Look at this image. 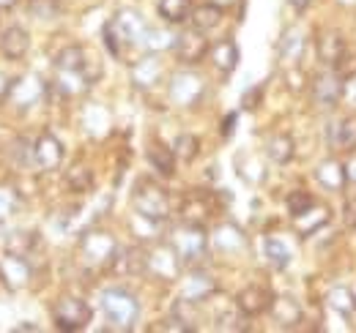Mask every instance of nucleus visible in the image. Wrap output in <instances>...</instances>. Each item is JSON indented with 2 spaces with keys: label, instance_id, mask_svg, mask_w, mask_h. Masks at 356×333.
<instances>
[{
  "label": "nucleus",
  "instance_id": "obj_1",
  "mask_svg": "<svg viewBox=\"0 0 356 333\" xmlns=\"http://www.w3.org/2000/svg\"><path fill=\"white\" fill-rule=\"evenodd\" d=\"M145 33H148V25L143 22V17H140L134 8H121V11H115V17H113V19L104 25V31H102L104 44L110 46L113 55H121L124 46H143Z\"/></svg>",
  "mask_w": 356,
  "mask_h": 333
},
{
  "label": "nucleus",
  "instance_id": "obj_2",
  "mask_svg": "<svg viewBox=\"0 0 356 333\" xmlns=\"http://www.w3.org/2000/svg\"><path fill=\"white\" fill-rule=\"evenodd\" d=\"M132 205H134V213H137L143 221L162 224V221H168V216H170V194H168L165 186H159L156 180L140 178V180L134 183Z\"/></svg>",
  "mask_w": 356,
  "mask_h": 333
},
{
  "label": "nucleus",
  "instance_id": "obj_3",
  "mask_svg": "<svg viewBox=\"0 0 356 333\" xmlns=\"http://www.w3.org/2000/svg\"><path fill=\"white\" fill-rule=\"evenodd\" d=\"M102 311L115 331H132L140 320V300L124 287H110L102 292Z\"/></svg>",
  "mask_w": 356,
  "mask_h": 333
},
{
  "label": "nucleus",
  "instance_id": "obj_4",
  "mask_svg": "<svg viewBox=\"0 0 356 333\" xmlns=\"http://www.w3.org/2000/svg\"><path fill=\"white\" fill-rule=\"evenodd\" d=\"M170 246L176 249L181 265L197 268V265L209 257V235H206L203 224H189V221H184L181 227L173 230Z\"/></svg>",
  "mask_w": 356,
  "mask_h": 333
},
{
  "label": "nucleus",
  "instance_id": "obj_5",
  "mask_svg": "<svg viewBox=\"0 0 356 333\" xmlns=\"http://www.w3.org/2000/svg\"><path fill=\"white\" fill-rule=\"evenodd\" d=\"M121 249V244L110 235V232H104V230H90L86 232L83 238H80V259L93 268V271H102V268H113V262H115V254Z\"/></svg>",
  "mask_w": 356,
  "mask_h": 333
},
{
  "label": "nucleus",
  "instance_id": "obj_6",
  "mask_svg": "<svg viewBox=\"0 0 356 333\" xmlns=\"http://www.w3.org/2000/svg\"><path fill=\"white\" fill-rule=\"evenodd\" d=\"M90 317H93L90 306L83 298H77V295H63L52 306V323H55L58 331L63 333H74L88 328Z\"/></svg>",
  "mask_w": 356,
  "mask_h": 333
},
{
  "label": "nucleus",
  "instance_id": "obj_7",
  "mask_svg": "<svg viewBox=\"0 0 356 333\" xmlns=\"http://www.w3.org/2000/svg\"><path fill=\"white\" fill-rule=\"evenodd\" d=\"M55 71H66V74H83L90 85L102 77V63L99 58H90L88 49L83 44H69L55 55Z\"/></svg>",
  "mask_w": 356,
  "mask_h": 333
},
{
  "label": "nucleus",
  "instance_id": "obj_8",
  "mask_svg": "<svg viewBox=\"0 0 356 333\" xmlns=\"http://www.w3.org/2000/svg\"><path fill=\"white\" fill-rule=\"evenodd\" d=\"M44 96H47V85L42 83L36 74H22V77H14V80L8 83L3 101H6V104H11L14 110L25 112V110L36 107Z\"/></svg>",
  "mask_w": 356,
  "mask_h": 333
},
{
  "label": "nucleus",
  "instance_id": "obj_9",
  "mask_svg": "<svg viewBox=\"0 0 356 333\" xmlns=\"http://www.w3.org/2000/svg\"><path fill=\"white\" fill-rule=\"evenodd\" d=\"M312 104L318 110H334L343 101L346 93V77L337 74V69H326L323 74H318L312 80Z\"/></svg>",
  "mask_w": 356,
  "mask_h": 333
},
{
  "label": "nucleus",
  "instance_id": "obj_10",
  "mask_svg": "<svg viewBox=\"0 0 356 333\" xmlns=\"http://www.w3.org/2000/svg\"><path fill=\"white\" fill-rule=\"evenodd\" d=\"M31 276H33V268L28 262V257L22 254H14V251H0V282L6 284V290L17 292L22 287L31 284Z\"/></svg>",
  "mask_w": 356,
  "mask_h": 333
},
{
  "label": "nucleus",
  "instance_id": "obj_11",
  "mask_svg": "<svg viewBox=\"0 0 356 333\" xmlns=\"http://www.w3.org/2000/svg\"><path fill=\"white\" fill-rule=\"evenodd\" d=\"M209 49H211V44L206 39V33H200L195 28L176 36V44H173V52H176L178 63H184V66H197L209 55Z\"/></svg>",
  "mask_w": 356,
  "mask_h": 333
},
{
  "label": "nucleus",
  "instance_id": "obj_12",
  "mask_svg": "<svg viewBox=\"0 0 356 333\" xmlns=\"http://www.w3.org/2000/svg\"><path fill=\"white\" fill-rule=\"evenodd\" d=\"M315 49H318L321 66H326V69H340V66L346 63V55H348V42H346V36H343L340 31H323V33L318 36Z\"/></svg>",
  "mask_w": 356,
  "mask_h": 333
},
{
  "label": "nucleus",
  "instance_id": "obj_13",
  "mask_svg": "<svg viewBox=\"0 0 356 333\" xmlns=\"http://www.w3.org/2000/svg\"><path fill=\"white\" fill-rule=\"evenodd\" d=\"M63 159H66V148L55 134L44 131L42 137H36V142H33V164L39 166L42 172L58 169L63 164Z\"/></svg>",
  "mask_w": 356,
  "mask_h": 333
},
{
  "label": "nucleus",
  "instance_id": "obj_14",
  "mask_svg": "<svg viewBox=\"0 0 356 333\" xmlns=\"http://www.w3.org/2000/svg\"><path fill=\"white\" fill-rule=\"evenodd\" d=\"M206 93V83L192 74V71H181L170 83V101L178 107H195Z\"/></svg>",
  "mask_w": 356,
  "mask_h": 333
},
{
  "label": "nucleus",
  "instance_id": "obj_15",
  "mask_svg": "<svg viewBox=\"0 0 356 333\" xmlns=\"http://www.w3.org/2000/svg\"><path fill=\"white\" fill-rule=\"evenodd\" d=\"M214 213V194L206 189H192L181 200V219L189 224H206Z\"/></svg>",
  "mask_w": 356,
  "mask_h": 333
},
{
  "label": "nucleus",
  "instance_id": "obj_16",
  "mask_svg": "<svg viewBox=\"0 0 356 333\" xmlns=\"http://www.w3.org/2000/svg\"><path fill=\"white\" fill-rule=\"evenodd\" d=\"M271 300H274V292L264 287V284H250L236 295V309L250 320V317H261L271 309Z\"/></svg>",
  "mask_w": 356,
  "mask_h": 333
},
{
  "label": "nucleus",
  "instance_id": "obj_17",
  "mask_svg": "<svg viewBox=\"0 0 356 333\" xmlns=\"http://www.w3.org/2000/svg\"><path fill=\"white\" fill-rule=\"evenodd\" d=\"M181 259H178L176 249L168 244V246H159L156 251H148V273L162 279V282H173L181 273Z\"/></svg>",
  "mask_w": 356,
  "mask_h": 333
},
{
  "label": "nucleus",
  "instance_id": "obj_18",
  "mask_svg": "<svg viewBox=\"0 0 356 333\" xmlns=\"http://www.w3.org/2000/svg\"><path fill=\"white\" fill-rule=\"evenodd\" d=\"M214 292H217V279L211 273H203V271H192L181 282V300L195 303V306L203 303V300H209Z\"/></svg>",
  "mask_w": 356,
  "mask_h": 333
},
{
  "label": "nucleus",
  "instance_id": "obj_19",
  "mask_svg": "<svg viewBox=\"0 0 356 333\" xmlns=\"http://www.w3.org/2000/svg\"><path fill=\"white\" fill-rule=\"evenodd\" d=\"M332 221V210L321 203H312L310 208H305L302 213L293 216V230L299 238H310L315 232H321L326 224Z\"/></svg>",
  "mask_w": 356,
  "mask_h": 333
},
{
  "label": "nucleus",
  "instance_id": "obj_20",
  "mask_svg": "<svg viewBox=\"0 0 356 333\" xmlns=\"http://www.w3.org/2000/svg\"><path fill=\"white\" fill-rule=\"evenodd\" d=\"M315 180L321 183V189L340 194L346 189V183H348L346 162H340V159H323L321 164L315 166Z\"/></svg>",
  "mask_w": 356,
  "mask_h": 333
},
{
  "label": "nucleus",
  "instance_id": "obj_21",
  "mask_svg": "<svg viewBox=\"0 0 356 333\" xmlns=\"http://www.w3.org/2000/svg\"><path fill=\"white\" fill-rule=\"evenodd\" d=\"M113 271L124 273V276H143V273H148V251L140 249V246H121L118 254H115Z\"/></svg>",
  "mask_w": 356,
  "mask_h": 333
},
{
  "label": "nucleus",
  "instance_id": "obj_22",
  "mask_svg": "<svg viewBox=\"0 0 356 333\" xmlns=\"http://www.w3.org/2000/svg\"><path fill=\"white\" fill-rule=\"evenodd\" d=\"M329 148L337 153L356 151V115H346L343 121L329 126Z\"/></svg>",
  "mask_w": 356,
  "mask_h": 333
},
{
  "label": "nucleus",
  "instance_id": "obj_23",
  "mask_svg": "<svg viewBox=\"0 0 356 333\" xmlns=\"http://www.w3.org/2000/svg\"><path fill=\"white\" fill-rule=\"evenodd\" d=\"M31 49V36L25 28L19 25H8L3 33H0V52L8 58V60H22Z\"/></svg>",
  "mask_w": 356,
  "mask_h": 333
},
{
  "label": "nucleus",
  "instance_id": "obj_24",
  "mask_svg": "<svg viewBox=\"0 0 356 333\" xmlns=\"http://www.w3.org/2000/svg\"><path fill=\"white\" fill-rule=\"evenodd\" d=\"M271 317L280 328H299L302 325V306L299 300H293L291 295H277L271 300Z\"/></svg>",
  "mask_w": 356,
  "mask_h": 333
},
{
  "label": "nucleus",
  "instance_id": "obj_25",
  "mask_svg": "<svg viewBox=\"0 0 356 333\" xmlns=\"http://www.w3.org/2000/svg\"><path fill=\"white\" fill-rule=\"evenodd\" d=\"M209 58H211V66H214L220 74H233L236 66H238L241 52H238V44L233 42V39H220L217 44H211Z\"/></svg>",
  "mask_w": 356,
  "mask_h": 333
},
{
  "label": "nucleus",
  "instance_id": "obj_26",
  "mask_svg": "<svg viewBox=\"0 0 356 333\" xmlns=\"http://www.w3.org/2000/svg\"><path fill=\"white\" fill-rule=\"evenodd\" d=\"M266 156H268V162L277 166L291 164L293 156H296V142H293V137L285 134V131L271 134V137L266 139Z\"/></svg>",
  "mask_w": 356,
  "mask_h": 333
},
{
  "label": "nucleus",
  "instance_id": "obj_27",
  "mask_svg": "<svg viewBox=\"0 0 356 333\" xmlns=\"http://www.w3.org/2000/svg\"><path fill=\"white\" fill-rule=\"evenodd\" d=\"M145 159H148V164L154 166L162 178H173L176 175V153H173V145L168 148L165 142H159V139H154L151 145H148V151H145Z\"/></svg>",
  "mask_w": 356,
  "mask_h": 333
},
{
  "label": "nucleus",
  "instance_id": "obj_28",
  "mask_svg": "<svg viewBox=\"0 0 356 333\" xmlns=\"http://www.w3.org/2000/svg\"><path fill=\"white\" fill-rule=\"evenodd\" d=\"M222 14H225L222 6H217L214 0H209V3H200V6L192 8L189 25H192L195 31H200V33H209V31H214V28L222 22Z\"/></svg>",
  "mask_w": 356,
  "mask_h": 333
},
{
  "label": "nucleus",
  "instance_id": "obj_29",
  "mask_svg": "<svg viewBox=\"0 0 356 333\" xmlns=\"http://www.w3.org/2000/svg\"><path fill=\"white\" fill-rule=\"evenodd\" d=\"M159 80H162V63H159L156 55H145V58H140L132 66V83L137 87L148 90V87H154Z\"/></svg>",
  "mask_w": 356,
  "mask_h": 333
},
{
  "label": "nucleus",
  "instance_id": "obj_30",
  "mask_svg": "<svg viewBox=\"0 0 356 333\" xmlns=\"http://www.w3.org/2000/svg\"><path fill=\"white\" fill-rule=\"evenodd\" d=\"M214 246L227 254H236V251L247 249V238L236 224H220L214 230Z\"/></svg>",
  "mask_w": 356,
  "mask_h": 333
},
{
  "label": "nucleus",
  "instance_id": "obj_31",
  "mask_svg": "<svg viewBox=\"0 0 356 333\" xmlns=\"http://www.w3.org/2000/svg\"><path fill=\"white\" fill-rule=\"evenodd\" d=\"M192 0H159V6H156V11H159V17L168 22V25H181V22H186L189 19V14H192Z\"/></svg>",
  "mask_w": 356,
  "mask_h": 333
},
{
  "label": "nucleus",
  "instance_id": "obj_32",
  "mask_svg": "<svg viewBox=\"0 0 356 333\" xmlns=\"http://www.w3.org/2000/svg\"><path fill=\"white\" fill-rule=\"evenodd\" d=\"M39 244H42V238H39L36 230H17L6 238V249L14 251V254H22V257H31V251L39 249Z\"/></svg>",
  "mask_w": 356,
  "mask_h": 333
},
{
  "label": "nucleus",
  "instance_id": "obj_33",
  "mask_svg": "<svg viewBox=\"0 0 356 333\" xmlns=\"http://www.w3.org/2000/svg\"><path fill=\"white\" fill-rule=\"evenodd\" d=\"M326 303L346 320H351L356 314V295L348 287H332L329 295H326Z\"/></svg>",
  "mask_w": 356,
  "mask_h": 333
},
{
  "label": "nucleus",
  "instance_id": "obj_34",
  "mask_svg": "<svg viewBox=\"0 0 356 333\" xmlns=\"http://www.w3.org/2000/svg\"><path fill=\"white\" fill-rule=\"evenodd\" d=\"M264 254H266L268 265L277 268V271L288 268V262H291V249H288V244H285L282 238H274V235H266V238H264Z\"/></svg>",
  "mask_w": 356,
  "mask_h": 333
},
{
  "label": "nucleus",
  "instance_id": "obj_35",
  "mask_svg": "<svg viewBox=\"0 0 356 333\" xmlns=\"http://www.w3.org/2000/svg\"><path fill=\"white\" fill-rule=\"evenodd\" d=\"M173 153H176L178 162H184V164H192V162L197 159V153H200V139H197L195 134H189V131L178 134L176 142H173Z\"/></svg>",
  "mask_w": 356,
  "mask_h": 333
},
{
  "label": "nucleus",
  "instance_id": "obj_36",
  "mask_svg": "<svg viewBox=\"0 0 356 333\" xmlns=\"http://www.w3.org/2000/svg\"><path fill=\"white\" fill-rule=\"evenodd\" d=\"M66 186H69L72 191H77V194H86V191L93 189V172H90L86 164L72 166V169L66 172Z\"/></svg>",
  "mask_w": 356,
  "mask_h": 333
},
{
  "label": "nucleus",
  "instance_id": "obj_37",
  "mask_svg": "<svg viewBox=\"0 0 356 333\" xmlns=\"http://www.w3.org/2000/svg\"><path fill=\"white\" fill-rule=\"evenodd\" d=\"M305 52V39L296 31H285V36L280 39V55L282 60H299Z\"/></svg>",
  "mask_w": 356,
  "mask_h": 333
},
{
  "label": "nucleus",
  "instance_id": "obj_38",
  "mask_svg": "<svg viewBox=\"0 0 356 333\" xmlns=\"http://www.w3.org/2000/svg\"><path fill=\"white\" fill-rule=\"evenodd\" d=\"M28 11L39 19H55L63 11V0H28Z\"/></svg>",
  "mask_w": 356,
  "mask_h": 333
},
{
  "label": "nucleus",
  "instance_id": "obj_39",
  "mask_svg": "<svg viewBox=\"0 0 356 333\" xmlns=\"http://www.w3.org/2000/svg\"><path fill=\"white\" fill-rule=\"evenodd\" d=\"M285 85H288V90L291 93H305V90H310V77H307V71L305 69H299V66H293V69H288L285 71Z\"/></svg>",
  "mask_w": 356,
  "mask_h": 333
},
{
  "label": "nucleus",
  "instance_id": "obj_40",
  "mask_svg": "<svg viewBox=\"0 0 356 333\" xmlns=\"http://www.w3.org/2000/svg\"><path fill=\"white\" fill-rule=\"evenodd\" d=\"M312 203V194L310 191H305V189H293L291 194H288V200H285V205H288V213L291 216H296V213H302L305 208H310Z\"/></svg>",
  "mask_w": 356,
  "mask_h": 333
},
{
  "label": "nucleus",
  "instance_id": "obj_41",
  "mask_svg": "<svg viewBox=\"0 0 356 333\" xmlns=\"http://www.w3.org/2000/svg\"><path fill=\"white\" fill-rule=\"evenodd\" d=\"M19 208V200L11 194V191H6V189H0V219H6V216H11L14 210Z\"/></svg>",
  "mask_w": 356,
  "mask_h": 333
},
{
  "label": "nucleus",
  "instance_id": "obj_42",
  "mask_svg": "<svg viewBox=\"0 0 356 333\" xmlns=\"http://www.w3.org/2000/svg\"><path fill=\"white\" fill-rule=\"evenodd\" d=\"M343 224H346L348 230H356V200H348V203L343 205Z\"/></svg>",
  "mask_w": 356,
  "mask_h": 333
},
{
  "label": "nucleus",
  "instance_id": "obj_43",
  "mask_svg": "<svg viewBox=\"0 0 356 333\" xmlns=\"http://www.w3.org/2000/svg\"><path fill=\"white\" fill-rule=\"evenodd\" d=\"M241 104H244V110H258V107H261V87L247 90L244 99H241Z\"/></svg>",
  "mask_w": 356,
  "mask_h": 333
},
{
  "label": "nucleus",
  "instance_id": "obj_44",
  "mask_svg": "<svg viewBox=\"0 0 356 333\" xmlns=\"http://www.w3.org/2000/svg\"><path fill=\"white\" fill-rule=\"evenodd\" d=\"M343 99H346L351 107H356V74L346 80V93H343Z\"/></svg>",
  "mask_w": 356,
  "mask_h": 333
},
{
  "label": "nucleus",
  "instance_id": "obj_45",
  "mask_svg": "<svg viewBox=\"0 0 356 333\" xmlns=\"http://www.w3.org/2000/svg\"><path fill=\"white\" fill-rule=\"evenodd\" d=\"M288 6H291L296 14H305V11H307V6H310V0H288Z\"/></svg>",
  "mask_w": 356,
  "mask_h": 333
},
{
  "label": "nucleus",
  "instance_id": "obj_46",
  "mask_svg": "<svg viewBox=\"0 0 356 333\" xmlns=\"http://www.w3.org/2000/svg\"><path fill=\"white\" fill-rule=\"evenodd\" d=\"M346 169H348V183H356V156L346 162Z\"/></svg>",
  "mask_w": 356,
  "mask_h": 333
},
{
  "label": "nucleus",
  "instance_id": "obj_47",
  "mask_svg": "<svg viewBox=\"0 0 356 333\" xmlns=\"http://www.w3.org/2000/svg\"><path fill=\"white\" fill-rule=\"evenodd\" d=\"M233 123H236V115H227V118H225V126H222L225 137H230V131H233Z\"/></svg>",
  "mask_w": 356,
  "mask_h": 333
},
{
  "label": "nucleus",
  "instance_id": "obj_48",
  "mask_svg": "<svg viewBox=\"0 0 356 333\" xmlns=\"http://www.w3.org/2000/svg\"><path fill=\"white\" fill-rule=\"evenodd\" d=\"M19 0H0V11H6V8H14Z\"/></svg>",
  "mask_w": 356,
  "mask_h": 333
}]
</instances>
